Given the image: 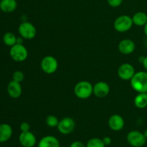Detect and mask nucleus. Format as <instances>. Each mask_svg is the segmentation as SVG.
Returning a JSON list of instances; mask_svg holds the SVG:
<instances>
[{"mask_svg":"<svg viewBox=\"0 0 147 147\" xmlns=\"http://www.w3.org/2000/svg\"><path fill=\"white\" fill-rule=\"evenodd\" d=\"M74 93L80 99H88L93 94V86L88 81L82 80L75 86Z\"/></svg>","mask_w":147,"mask_h":147,"instance_id":"obj_2","label":"nucleus"},{"mask_svg":"<svg viewBox=\"0 0 147 147\" xmlns=\"http://www.w3.org/2000/svg\"><path fill=\"white\" fill-rule=\"evenodd\" d=\"M20 144L23 147H33L37 143V139L34 134L30 131L22 132L19 136Z\"/></svg>","mask_w":147,"mask_h":147,"instance_id":"obj_10","label":"nucleus"},{"mask_svg":"<svg viewBox=\"0 0 147 147\" xmlns=\"http://www.w3.org/2000/svg\"><path fill=\"white\" fill-rule=\"evenodd\" d=\"M110 93V86L107 83L100 81L93 86V94L98 98H105Z\"/></svg>","mask_w":147,"mask_h":147,"instance_id":"obj_11","label":"nucleus"},{"mask_svg":"<svg viewBox=\"0 0 147 147\" xmlns=\"http://www.w3.org/2000/svg\"><path fill=\"white\" fill-rule=\"evenodd\" d=\"M20 36L25 40H32L37 34L36 27L29 22H23L18 27Z\"/></svg>","mask_w":147,"mask_h":147,"instance_id":"obj_6","label":"nucleus"},{"mask_svg":"<svg viewBox=\"0 0 147 147\" xmlns=\"http://www.w3.org/2000/svg\"><path fill=\"white\" fill-rule=\"evenodd\" d=\"M103 140L99 138H92L87 142L86 147H105Z\"/></svg>","mask_w":147,"mask_h":147,"instance_id":"obj_21","label":"nucleus"},{"mask_svg":"<svg viewBox=\"0 0 147 147\" xmlns=\"http://www.w3.org/2000/svg\"><path fill=\"white\" fill-rule=\"evenodd\" d=\"M9 55L13 60L20 63L27 60L28 57V51L22 44L17 43L10 48Z\"/></svg>","mask_w":147,"mask_h":147,"instance_id":"obj_3","label":"nucleus"},{"mask_svg":"<svg viewBox=\"0 0 147 147\" xmlns=\"http://www.w3.org/2000/svg\"><path fill=\"white\" fill-rule=\"evenodd\" d=\"M76 127V123L74 120L70 117H65L59 121L57 129L62 134L67 135L74 131Z\"/></svg>","mask_w":147,"mask_h":147,"instance_id":"obj_8","label":"nucleus"},{"mask_svg":"<svg viewBox=\"0 0 147 147\" xmlns=\"http://www.w3.org/2000/svg\"><path fill=\"white\" fill-rule=\"evenodd\" d=\"M59 121H60L58 120V119L55 116H54V115H49V116H47L45 119L46 124L47 125V126L50 128L57 127Z\"/></svg>","mask_w":147,"mask_h":147,"instance_id":"obj_22","label":"nucleus"},{"mask_svg":"<svg viewBox=\"0 0 147 147\" xmlns=\"http://www.w3.org/2000/svg\"><path fill=\"white\" fill-rule=\"evenodd\" d=\"M102 140H103V143H104L105 146H109V145H110L111 144V142H112L111 139L109 136H105V137L103 138Z\"/></svg>","mask_w":147,"mask_h":147,"instance_id":"obj_27","label":"nucleus"},{"mask_svg":"<svg viewBox=\"0 0 147 147\" xmlns=\"http://www.w3.org/2000/svg\"><path fill=\"white\" fill-rule=\"evenodd\" d=\"M108 4L112 7H118L121 6L123 2V0H107Z\"/></svg>","mask_w":147,"mask_h":147,"instance_id":"obj_24","label":"nucleus"},{"mask_svg":"<svg viewBox=\"0 0 147 147\" xmlns=\"http://www.w3.org/2000/svg\"><path fill=\"white\" fill-rule=\"evenodd\" d=\"M7 93L9 96L12 98H18L21 96L22 93V88L20 83L14 80H11L7 86Z\"/></svg>","mask_w":147,"mask_h":147,"instance_id":"obj_14","label":"nucleus"},{"mask_svg":"<svg viewBox=\"0 0 147 147\" xmlns=\"http://www.w3.org/2000/svg\"><path fill=\"white\" fill-rule=\"evenodd\" d=\"M131 86L137 93H147V72L139 71L135 73L131 79Z\"/></svg>","mask_w":147,"mask_h":147,"instance_id":"obj_1","label":"nucleus"},{"mask_svg":"<svg viewBox=\"0 0 147 147\" xmlns=\"http://www.w3.org/2000/svg\"><path fill=\"white\" fill-rule=\"evenodd\" d=\"M17 2L16 0H1L0 10L5 13H11L16 10Z\"/></svg>","mask_w":147,"mask_h":147,"instance_id":"obj_17","label":"nucleus"},{"mask_svg":"<svg viewBox=\"0 0 147 147\" xmlns=\"http://www.w3.org/2000/svg\"><path fill=\"white\" fill-rule=\"evenodd\" d=\"M134 105L139 109L147 107V93H139L134 98Z\"/></svg>","mask_w":147,"mask_h":147,"instance_id":"obj_19","label":"nucleus"},{"mask_svg":"<svg viewBox=\"0 0 147 147\" xmlns=\"http://www.w3.org/2000/svg\"><path fill=\"white\" fill-rule=\"evenodd\" d=\"M132 20H133L134 24L139 27H144L145 24L147 22V14L143 11H139L136 14H134L132 17Z\"/></svg>","mask_w":147,"mask_h":147,"instance_id":"obj_18","label":"nucleus"},{"mask_svg":"<svg viewBox=\"0 0 147 147\" xmlns=\"http://www.w3.org/2000/svg\"><path fill=\"white\" fill-rule=\"evenodd\" d=\"M12 128L8 123L0 124V143L7 142L12 136Z\"/></svg>","mask_w":147,"mask_h":147,"instance_id":"obj_16","label":"nucleus"},{"mask_svg":"<svg viewBox=\"0 0 147 147\" xmlns=\"http://www.w3.org/2000/svg\"><path fill=\"white\" fill-rule=\"evenodd\" d=\"M127 142L129 145L133 147H142L146 144V139L144 133L134 130L128 134Z\"/></svg>","mask_w":147,"mask_h":147,"instance_id":"obj_7","label":"nucleus"},{"mask_svg":"<svg viewBox=\"0 0 147 147\" xmlns=\"http://www.w3.org/2000/svg\"><path fill=\"white\" fill-rule=\"evenodd\" d=\"M144 34H146V36L147 37V22L144 25Z\"/></svg>","mask_w":147,"mask_h":147,"instance_id":"obj_29","label":"nucleus"},{"mask_svg":"<svg viewBox=\"0 0 147 147\" xmlns=\"http://www.w3.org/2000/svg\"><path fill=\"white\" fill-rule=\"evenodd\" d=\"M125 121L121 116L119 114L112 115L109 119V126L114 131H119L124 127Z\"/></svg>","mask_w":147,"mask_h":147,"instance_id":"obj_12","label":"nucleus"},{"mask_svg":"<svg viewBox=\"0 0 147 147\" xmlns=\"http://www.w3.org/2000/svg\"><path fill=\"white\" fill-rule=\"evenodd\" d=\"M135 73L134 66L129 63H123L118 69V76L123 80H131Z\"/></svg>","mask_w":147,"mask_h":147,"instance_id":"obj_9","label":"nucleus"},{"mask_svg":"<svg viewBox=\"0 0 147 147\" xmlns=\"http://www.w3.org/2000/svg\"><path fill=\"white\" fill-rule=\"evenodd\" d=\"M144 135L145 138H146V139L147 140V129L144 131Z\"/></svg>","mask_w":147,"mask_h":147,"instance_id":"obj_30","label":"nucleus"},{"mask_svg":"<svg viewBox=\"0 0 147 147\" xmlns=\"http://www.w3.org/2000/svg\"><path fill=\"white\" fill-rule=\"evenodd\" d=\"M69 147H86L84 145V144L82 143L81 142H79V141H76V142H73L70 145Z\"/></svg>","mask_w":147,"mask_h":147,"instance_id":"obj_26","label":"nucleus"},{"mask_svg":"<svg viewBox=\"0 0 147 147\" xmlns=\"http://www.w3.org/2000/svg\"><path fill=\"white\" fill-rule=\"evenodd\" d=\"M37 147H60V142L53 136H45L39 142Z\"/></svg>","mask_w":147,"mask_h":147,"instance_id":"obj_15","label":"nucleus"},{"mask_svg":"<svg viewBox=\"0 0 147 147\" xmlns=\"http://www.w3.org/2000/svg\"><path fill=\"white\" fill-rule=\"evenodd\" d=\"M119 52L123 55H129L134 53L136 48V45L130 39H124L119 42L118 46Z\"/></svg>","mask_w":147,"mask_h":147,"instance_id":"obj_13","label":"nucleus"},{"mask_svg":"<svg viewBox=\"0 0 147 147\" xmlns=\"http://www.w3.org/2000/svg\"><path fill=\"white\" fill-rule=\"evenodd\" d=\"M24 79V73L21 70H17V71L14 72V73L12 74V80L14 81L19 82V83H21L22 81H23Z\"/></svg>","mask_w":147,"mask_h":147,"instance_id":"obj_23","label":"nucleus"},{"mask_svg":"<svg viewBox=\"0 0 147 147\" xmlns=\"http://www.w3.org/2000/svg\"><path fill=\"white\" fill-rule=\"evenodd\" d=\"M142 65H143L144 67L145 70L147 72V57H145L143 58V60L142 61Z\"/></svg>","mask_w":147,"mask_h":147,"instance_id":"obj_28","label":"nucleus"},{"mask_svg":"<svg viewBox=\"0 0 147 147\" xmlns=\"http://www.w3.org/2000/svg\"><path fill=\"white\" fill-rule=\"evenodd\" d=\"M40 67L42 71L46 74H53L58 67V62L57 59L51 55L45 56L40 63Z\"/></svg>","mask_w":147,"mask_h":147,"instance_id":"obj_5","label":"nucleus"},{"mask_svg":"<svg viewBox=\"0 0 147 147\" xmlns=\"http://www.w3.org/2000/svg\"><path fill=\"white\" fill-rule=\"evenodd\" d=\"M20 131H21L22 132L29 131L30 129V125L27 122H22V123L20 124Z\"/></svg>","mask_w":147,"mask_h":147,"instance_id":"obj_25","label":"nucleus"},{"mask_svg":"<svg viewBox=\"0 0 147 147\" xmlns=\"http://www.w3.org/2000/svg\"><path fill=\"white\" fill-rule=\"evenodd\" d=\"M133 24L132 17L129 15H121L116 19L113 27L119 32H126L131 29Z\"/></svg>","mask_w":147,"mask_h":147,"instance_id":"obj_4","label":"nucleus"},{"mask_svg":"<svg viewBox=\"0 0 147 147\" xmlns=\"http://www.w3.org/2000/svg\"><path fill=\"white\" fill-rule=\"evenodd\" d=\"M17 37H16L15 34L12 32H6L3 36V42L4 45L8 47H12L15 44H17Z\"/></svg>","mask_w":147,"mask_h":147,"instance_id":"obj_20","label":"nucleus"}]
</instances>
